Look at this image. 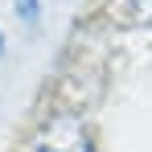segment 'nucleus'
Instances as JSON below:
<instances>
[{
	"mask_svg": "<svg viewBox=\"0 0 152 152\" xmlns=\"http://www.w3.org/2000/svg\"><path fill=\"white\" fill-rule=\"evenodd\" d=\"M29 152H95V144H91L86 127L78 124V119H70V115H53V119H45V124L37 127Z\"/></svg>",
	"mask_w": 152,
	"mask_h": 152,
	"instance_id": "f257e3e1",
	"label": "nucleus"
},
{
	"mask_svg": "<svg viewBox=\"0 0 152 152\" xmlns=\"http://www.w3.org/2000/svg\"><path fill=\"white\" fill-rule=\"evenodd\" d=\"M127 8H132L136 21H144V25L152 21V0H127Z\"/></svg>",
	"mask_w": 152,
	"mask_h": 152,
	"instance_id": "f03ea898",
	"label": "nucleus"
},
{
	"mask_svg": "<svg viewBox=\"0 0 152 152\" xmlns=\"http://www.w3.org/2000/svg\"><path fill=\"white\" fill-rule=\"evenodd\" d=\"M0 50H4V41H0Z\"/></svg>",
	"mask_w": 152,
	"mask_h": 152,
	"instance_id": "7ed1b4c3",
	"label": "nucleus"
}]
</instances>
